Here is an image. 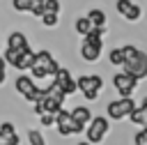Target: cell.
<instances>
[{"instance_id": "cb8c5ba5", "label": "cell", "mask_w": 147, "mask_h": 145, "mask_svg": "<svg viewBox=\"0 0 147 145\" xmlns=\"http://www.w3.org/2000/svg\"><path fill=\"white\" fill-rule=\"evenodd\" d=\"M28 138H30V145H46V140H44V136H41L39 131H34V129H32V131L28 133Z\"/></svg>"}, {"instance_id": "44dd1931", "label": "cell", "mask_w": 147, "mask_h": 145, "mask_svg": "<svg viewBox=\"0 0 147 145\" xmlns=\"http://www.w3.org/2000/svg\"><path fill=\"white\" fill-rule=\"evenodd\" d=\"M108 62H110V64H115V67H122V64H124L122 48H110V53H108Z\"/></svg>"}, {"instance_id": "9a60e30c", "label": "cell", "mask_w": 147, "mask_h": 145, "mask_svg": "<svg viewBox=\"0 0 147 145\" xmlns=\"http://www.w3.org/2000/svg\"><path fill=\"white\" fill-rule=\"evenodd\" d=\"M85 18H87L94 28H103V25H106V14H103L101 9H90Z\"/></svg>"}, {"instance_id": "83f0119b", "label": "cell", "mask_w": 147, "mask_h": 145, "mask_svg": "<svg viewBox=\"0 0 147 145\" xmlns=\"http://www.w3.org/2000/svg\"><path fill=\"white\" fill-rule=\"evenodd\" d=\"M30 14H32V16H39V18H41V16L46 14V9H44V5H37V7H32V9H30Z\"/></svg>"}, {"instance_id": "4dcf8cb0", "label": "cell", "mask_w": 147, "mask_h": 145, "mask_svg": "<svg viewBox=\"0 0 147 145\" xmlns=\"http://www.w3.org/2000/svg\"><path fill=\"white\" fill-rule=\"evenodd\" d=\"M76 145H90V143H87V140H83V143H76Z\"/></svg>"}, {"instance_id": "52a82bcc", "label": "cell", "mask_w": 147, "mask_h": 145, "mask_svg": "<svg viewBox=\"0 0 147 145\" xmlns=\"http://www.w3.org/2000/svg\"><path fill=\"white\" fill-rule=\"evenodd\" d=\"M133 108H136L133 99H117V101H110L106 110H108L110 120H122V117H129Z\"/></svg>"}, {"instance_id": "7a4b0ae2", "label": "cell", "mask_w": 147, "mask_h": 145, "mask_svg": "<svg viewBox=\"0 0 147 145\" xmlns=\"http://www.w3.org/2000/svg\"><path fill=\"white\" fill-rule=\"evenodd\" d=\"M103 87V81H101V76H78L76 78V90H80L83 94H85V99H90V101H94L96 97H99V90Z\"/></svg>"}, {"instance_id": "d4e9b609", "label": "cell", "mask_w": 147, "mask_h": 145, "mask_svg": "<svg viewBox=\"0 0 147 145\" xmlns=\"http://www.w3.org/2000/svg\"><path fill=\"white\" fill-rule=\"evenodd\" d=\"M44 9L51 12V14H57L60 12V0H44Z\"/></svg>"}, {"instance_id": "8fae6325", "label": "cell", "mask_w": 147, "mask_h": 145, "mask_svg": "<svg viewBox=\"0 0 147 145\" xmlns=\"http://www.w3.org/2000/svg\"><path fill=\"white\" fill-rule=\"evenodd\" d=\"M0 145H18V136L11 122H2L0 124Z\"/></svg>"}, {"instance_id": "603a6c76", "label": "cell", "mask_w": 147, "mask_h": 145, "mask_svg": "<svg viewBox=\"0 0 147 145\" xmlns=\"http://www.w3.org/2000/svg\"><path fill=\"white\" fill-rule=\"evenodd\" d=\"M57 21H60V16H57V14H51V12H46V14L41 16V23H44L46 28H55Z\"/></svg>"}, {"instance_id": "5b68a950", "label": "cell", "mask_w": 147, "mask_h": 145, "mask_svg": "<svg viewBox=\"0 0 147 145\" xmlns=\"http://www.w3.org/2000/svg\"><path fill=\"white\" fill-rule=\"evenodd\" d=\"M16 92L23 94L28 101H37V99L41 97V87H39L30 76H25V74L16 78Z\"/></svg>"}, {"instance_id": "f1b7e54d", "label": "cell", "mask_w": 147, "mask_h": 145, "mask_svg": "<svg viewBox=\"0 0 147 145\" xmlns=\"http://www.w3.org/2000/svg\"><path fill=\"white\" fill-rule=\"evenodd\" d=\"M39 120H41V124H44V127H51V124H55V115H41Z\"/></svg>"}, {"instance_id": "484cf974", "label": "cell", "mask_w": 147, "mask_h": 145, "mask_svg": "<svg viewBox=\"0 0 147 145\" xmlns=\"http://www.w3.org/2000/svg\"><path fill=\"white\" fill-rule=\"evenodd\" d=\"M133 145H147V127L136 133V143H133Z\"/></svg>"}, {"instance_id": "3957f363", "label": "cell", "mask_w": 147, "mask_h": 145, "mask_svg": "<svg viewBox=\"0 0 147 145\" xmlns=\"http://www.w3.org/2000/svg\"><path fill=\"white\" fill-rule=\"evenodd\" d=\"M55 124H57V131H60V136H71V133H83V124H78V122H74L71 120V115H69V110H57L55 113Z\"/></svg>"}, {"instance_id": "9c48e42d", "label": "cell", "mask_w": 147, "mask_h": 145, "mask_svg": "<svg viewBox=\"0 0 147 145\" xmlns=\"http://www.w3.org/2000/svg\"><path fill=\"white\" fill-rule=\"evenodd\" d=\"M34 67H39L46 76H55V71L60 69V64L55 62V58H53L48 51H39V53H34Z\"/></svg>"}, {"instance_id": "e0dca14e", "label": "cell", "mask_w": 147, "mask_h": 145, "mask_svg": "<svg viewBox=\"0 0 147 145\" xmlns=\"http://www.w3.org/2000/svg\"><path fill=\"white\" fill-rule=\"evenodd\" d=\"M34 64V51L32 48H28V51H23V55H21V60H18V64H16V69H30Z\"/></svg>"}, {"instance_id": "277c9868", "label": "cell", "mask_w": 147, "mask_h": 145, "mask_svg": "<svg viewBox=\"0 0 147 145\" xmlns=\"http://www.w3.org/2000/svg\"><path fill=\"white\" fill-rule=\"evenodd\" d=\"M108 129H110V122L106 120V117H92L90 120V124H87V143L92 145V143H101L103 140V136L108 133Z\"/></svg>"}, {"instance_id": "4316f807", "label": "cell", "mask_w": 147, "mask_h": 145, "mask_svg": "<svg viewBox=\"0 0 147 145\" xmlns=\"http://www.w3.org/2000/svg\"><path fill=\"white\" fill-rule=\"evenodd\" d=\"M129 7H131V0H117V5H115V9H117L122 16L126 14V9H129Z\"/></svg>"}, {"instance_id": "2e32d148", "label": "cell", "mask_w": 147, "mask_h": 145, "mask_svg": "<svg viewBox=\"0 0 147 145\" xmlns=\"http://www.w3.org/2000/svg\"><path fill=\"white\" fill-rule=\"evenodd\" d=\"M21 55H23V51H16V48H5V53H2V60H5V64H11V67H16L18 64V60H21Z\"/></svg>"}, {"instance_id": "d6986e66", "label": "cell", "mask_w": 147, "mask_h": 145, "mask_svg": "<svg viewBox=\"0 0 147 145\" xmlns=\"http://www.w3.org/2000/svg\"><path fill=\"white\" fill-rule=\"evenodd\" d=\"M74 28H76V32L78 35H83V37H87L90 32H92V23L85 18V16H80V18H76V23H74Z\"/></svg>"}, {"instance_id": "30bf717a", "label": "cell", "mask_w": 147, "mask_h": 145, "mask_svg": "<svg viewBox=\"0 0 147 145\" xmlns=\"http://www.w3.org/2000/svg\"><path fill=\"white\" fill-rule=\"evenodd\" d=\"M113 83H115V90L122 94V99H131V92H133L136 85H138V81H133L131 76L122 74V71L113 76Z\"/></svg>"}, {"instance_id": "ba28073f", "label": "cell", "mask_w": 147, "mask_h": 145, "mask_svg": "<svg viewBox=\"0 0 147 145\" xmlns=\"http://www.w3.org/2000/svg\"><path fill=\"white\" fill-rule=\"evenodd\" d=\"M53 83L60 87V92H62L64 97L76 92V81H74V76H71V71H69V69H64V67H60V69L55 71V76H53Z\"/></svg>"}, {"instance_id": "6da1fadb", "label": "cell", "mask_w": 147, "mask_h": 145, "mask_svg": "<svg viewBox=\"0 0 147 145\" xmlns=\"http://www.w3.org/2000/svg\"><path fill=\"white\" fill-rule=\"evenodd\" d=\"M122 48V55H124V64H122V74L131 76L133 81H140V78H147V53H142L140 48L126 44V46H119Z\"/></svg>"}, {"instance_id": "7c38bea8", "label": "cell", "mask_w": 147, "mask_h": 145, "mask_svg": "<svg viewBox=\"0 0 147 145\" xmlns=\"http://www.w3.org/2000/svg\"><path fill=\"white\" fill-rule=\"evenodd\" d=\"M129 120H131V122H136V124H140L142 129L147 127V99H142V104H140V106H136V108L131 110Z\"/></svg>"}, {"instance_id": "ac0fdd59", "label": "cell", "mask_w": 147, "mask_h": 145, "mask_svg": "<svg viewBox=\"0 0 147 145\" xmlns=\"http://www.w3.org/2000/svg\"><path fill=\"white\" fill-rule=\"evenodd\" d=\"M41 92H44V97H48V99H53V101H57V104L64 101V94L60 92V87H57L55 83H51V85H48L46 90H41Z\"/></svg>"}, {"instance_id": "5bb4252c", "label": "cell", "mask_w": 147, "mask_h": 145, "mask_svg": "<svg viewBox=\"0 0 147 145\" xmlns=\"http://www.w3.org/2000/svg\"><path fill=\"white\" fill-rule=\"evenodd\" d=\"M69 115H71V120L74 122H78V124H90V120H92V113H90V108H85V106H76L74 110H69Z\"/></svg>"}, {"instance_id": "f546056e", "label": "cell", "mask_w": 147, "mask_h": 145, "mask_svg": "<svg viewBox=\"0 0 147 145\" xmlns=\"http://www.w3.org/2000/svg\"><path fill=\"white\" fill-rule=\"evenodd\" d=\"M5 76H7V64H5V60H2V55H0V85H2Z\"/></svg>"}, {"instance_id": "4fadbf2b", "label": "cell", "mask_w": 147, "mask_h": 145, "mask_svg": "<svg viewBox=\"0 0 147 145\" xmlns=\"http://www.w3.org/2000/svg\"><path fill=\"white\" fill-rule=\"evenodd\" d=\"M7 46L9 48H16V51H28L30 44H28V37L23 32H11L9 39H7Z\"/></svg>"}, {"instance_id": "8992f818", "label": "cell", "mask_w": 147, "mask_h": 145, "mask_svg": "<svg viewBox=\"0 0 147 145\" xmlns=\"http://www.w3.org/2000/svg\"><path fill=\"white\" fill-rule=\"evenodd\" d=\"M101 37H96V35H87L85 37V41H83V46H80V55H83V60H87V62H94V60H99V55H101Z\"/></svg>"}, {"instance_id": "7402d4cb", "label": "cell", "mask_w": 147, "mask_h": 145, "mask_svg": "<svg viewBox=\"0 0 147 145\" xmlns=\"http://www.w3.org/2000/svg\"><path fill=\"white\" fill-rule=\"evenodd\" d=\"M140 16H142V9H140V7H138V5H133V2H131V7H129V9H126V14H124V18H126V21H131V23H133V21H138V18H140Z\"/></svg>"}, {"instance_id": "ffe728a7", "label": "cell", "mask_w": 147, "mask_h": 145, "mask_svg": "<svg viewBox=\"0 0 147 145\" xmlns=\"http://www.w3.org/2000/svg\"><path fill=\"white\" fill-rule=\"evenodd\" d=\"M37 5H44V0H14V9L18 12H30Z\"/></svg>"}]
</instances>
